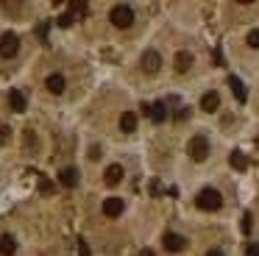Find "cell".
<instances>
[{
	"mask_svg": "<svg viewBox=\"0 0 259 256\" xmlns=\"http://www.w3.org/2000/svg\"><path fill=\"white\" fill-rule=\"evenodd\" d=\"M195 206H198V209H203V211H218L220 206H223V198H220L218 189L206 187V189H201V192H198Z\"/></svg>",
	"mask_w": 259,
	"mask_h": 256,
	"instance_id": "6da1fadb",
	"label": "cell"
},
{
	"mask_svg": "<svg viewBox=\"0 0 259 256\" xmlns=\"http://www.w3.org/2000/svg\"><path fill=\"white\" fill-rule=\"evenodd\" d=\"M109 20H112L114 28H131V22H134V9L125 6V3H117L109 11Z\"/></svg>",
	"mask_w": 259,
	"mask_h": 256,
	"instance_id": "7a4b0ae2",
	"label": "cell"
},
{
	"mask_svg": "<svg viewBox=\"0 0 259 256\" xmlns=\"http://www.w3.org/2000/svg\"><path fill=\"white\" fill-rule=\"evenodd\" d=\"M187 153H190V159L203 161L209 156V139L203 137V134H195V137L190 139V145H187Z\"/></svg>",
	"mask_w": 259,
	"mask_h": 256,
	"instance_id": "3957f363",
	"label": "cell"
},
{
	"mask_svg": "<svg viewBox=\"0 0 259 256\" xmlns=\"http://www.w3.org/2000/svg\"><path fill=\"white\" fill-rule=\"evenodd\" d=\"M17 50H20V36H17V33L9 31V33L0 36V56H3V59H14Z\"/></svg>",
	"mask_w": 259,
	"mask_h": 256,
	"instance_id": "277c9868",
	"label": "cell"
},
{
	"mask_svg": "<svg viewBox=\"0 0 259 256\" xmlns=\"http://www.w3.org/2000/svg\"><path fill=\"white\" fill-rule=\"evenodd\" d=\"M142 70H145L148 75L159 72L162 70V56H159L156 50H145V53H142Z\"/></svg>",
	"mask_w": 259,
	"mask_h": 256,
	"instance_id": "5b68a950",
	"label": "cell"
},
{
	"mask_svg": "<svg viewBox=\"0 0 259 256\" xmlns=\"http://www.w3.org/2000/svg\"><path fill=\"white\" fill-rule=\"evenodd\" d=\"M145 109V114L151 117V122H164L167 120V106H164V100H156V103H151V106H142Z\"/></svg>",
	"mask_w": 259,
	"mask_h": 256,
	"instance_id": "8992f818",
	"label": "cell"
},
{
	"mask_svg": "<svg viewBox=\"0 0 259 256\" xmlns=\"http://www.w3.org/2000/svg\"><path fill=\"white\" fill-rule=\"evenodd\" d=\"M164 248L170 250V253H181V250L187 248V239L181 237V234H164Z\"/></svg>",
	"mask_w": 259,
	"mask_h": 256,
	"instance_id": "52a82bcc",
	"label": "cell"
},
{
	"mask_svg": "<svg viewBox=\"0 0 259 256\" xmlns=\"http://www.w3.org/2000/svg\"><path fill=\"white\" fill-rule=\"evenodd\" d=\"M123 209H125L123 198H106V200H103V215H106V217H120V215H123Z\"/></svg>",
	"mask_w": 259,
	"mask_h": 256,
	"instance_id": "ba28073f",
	"label": "cell"
},
{
	"mask_svg": "<svg viewBox=\"0 0 259 256\" xmlns=\"http://www.w3.org/2000/svg\"><path fill=\"white\" fill-rule=\"evenodd\" d=\"M59 184L67 189H73L75 184H78V170L75 167H64V170H59Z\"/></svg>",
	"mask_w": 259,
	"mask_h": 256,
	"instance_id": "9c48e42d",
	"label": "cell"
},
{
	"mask_svg": "<svg viewBox=\"0 0 259 256\" xmlns=\"http://www.w3.org/2000/svg\"><path fill=\"white\" fill-rule=\"evenodd\" d=\"M229 87H231V92H234V98L240 100V103H245L248 100V92H245V83L240 81L237 75H229Z\"/></svg>",
	"mask_w": 259,
	"mask_h": 256,
	"instance_id": "30bf717a",
	"label": "cell"
},
{
	"mask_svg": "<svg viewBox=\"0 0 259 256\" xmlns=\"http://www.w3.org/2000/svg\"><path fill=\"white\" fill-rule=\"evenodd\" d=\"M45 87H48V92H51V95H62V92H64V75H59V72L48 75Z\"/></svg>",
	"mask_w": 259,
	"mask_h": 256,
	"instance_id": "8fae6325",
	"label": "cell"
},
{
	"mask_svg": "<svg viewBox=\"0 0 259 256\" xmlns=\"http://www.w3.org/2000/svg\"><path fill=\"white\" fill-rule=\"evenodd\" d=\"M218 106H220V95L218 92H206L201 98V109L209 111V114H212V111H218Z\"/></svg>",
	"mask_w": 259,
	"mask_h": 256,
	"instance_id": "7c38bea8",
	"label": "cell"
},
{
	"mask_svg": "<svg viewBox=\"0 0 259 256\" xmlns=\"http://www.w3.org/2000/svg\"><path fill=\"white\" fill-rule=\"evenodd\" d=\"M120 131H125V134L137 131V114L134 111H123V114H120Z\"/></svg>",
	"mask_w": 259,
	"mask_h": 256,
	"instance_id": "4fadbf2b",
	"label": "cell"
},
{
	"mask_svg": "<svg viewBox=\"0 0 259 256\" xmlns=\"http://www.w3.org/2000/svg\"><path fill=\"white\" fill-rule=\"evenodd\" d=\"M192 61H195V59H192V53L179 50V53H176V70H179V72H187V70L192 67Z\"/></svg>",
	"mask_w": 259,
	"mask_h": 256,
	"instance_id": "5bb4252c",
	"label": "cell"
},
{
	"mask_svg": "<svg viewBox=\"0 0 259 256\" xmlns=\"http://www.w3.org/2000/svg\"><path fill=\"white\" fill-rule=\"evenodd\" d=\"M14 250H17L14 237H12V234H3V237H0V253H3V256H14Z\"/></svg>",
	"mask_w": 259,
	"mask_h": 256,
	"instance_id": "9a60e30c",
	"label": "cell"
},
{
	"mask_svg": "<svg viewBox=\"0 0 259 256\" xmlns=\"http://www.w3.org/2000/svg\"><path fill=\"white\" fill-rule=\"evenodd\" d=\"M103 176H106V184H112V187H114V184H120V178H123L125 173H123V167H120V164H109Z\"/></svg>",
	"mask_w": 259,
	"mask_h": 256,
	"instance_id": "2e32d148",
	"label": "cell"
},
{
	"mask_svg": "<svg viewBox=\"0 0 259 256\" xmlns=\"http://www.w3.org/2000/svg\"><path fill=\"white\" fill-rule=\"evenodd\" d=\"M229 164L234 167V170H248V159H245V153H242V150H231Z\"/></svg>",
	"mask_w": 259,
	"mask_h": 256,
	"instance_id": "e0dca14e",
	"label": "cell"
},
{
	"mask_svg": "<svg viewBox=\"0 0 259 256\" xmlns=\"http://www.w3.org/2000/svg\"><path fill=\"white\" fill-rule=\"evenodd\" d=\"M9 103H12L14 111H25V95L20 92V89H12V92H9Z\"/></svg>",
	"mask_w": 259,
	"mask_h": 256,
	"instance_id": "ac0fdd59",
	"label": "cell"
},
{
	"mask_svg": "<svg viewBox=\"0 0 259 256\" xmlns=\"http://www.w3.org/2000/svg\"><path fill=\"white\" fill-rule=\"evenodd\" d=\"M70 14H78V17H87V14H90V6H87V3H78V0H73V3H70Z\"/></svg>",
	"mask_w": 259,
	"mask_h": 256,
	"instance_id": "d6986e66",
	"label": "cell"
},
{
	"mask_svg": "<svg viewBox=\"0 0 259 256\" xmlns=\"http://www.w3.org/2000/svg\"><path fill=\"white\" fill-rule=\"evenodd\" d=\"M248 48L259 50V28H256V31H251V33H248Z\"/></svg>",
	"mask_w": 259,
	"mask_h": 256,
	"instance_id": "ffe728a7",
	"label": "cell"
},
{
	"mask_svg": "<svg viewBox=\"0 0 259 256\" xmlns=\"http://www.w3.org/2000/svg\"><path fill=\"white\" fill-rule=\"evenodd\" d=\"M253 217L251 215H248V211H245V215H242V234H251V228H253Z\"/></svg>",
	"mask_w": 259,
	"mask_h": 256,
	"instance_id": "44dd1931",
	"label": "cell"
},
{
	"mask_svg": "<svg viewBox=\"0 0 259 256\" xmlns=\"http://www.w3.org/2000/svg\"><path fill=\"white\" fill-rule=\"evenodd\" d=\"M73 20H75V17L73 14H70V11H67V14H62V17H59V25H62V28H70V25H73Z\"/></svg>",
	"mask_w": 259,
	"mask_h": 256,
	"instance_id": "7402d4cb",
	"label": "cell"
},
{
	"mask_svg": "<svg viewBox=\"0 0 259 256\" xmlns=\"http://www.w3.org/2000/svg\"><path fill=\"white\" fill-rule=\"evenodd\" d=\"M9 137H12V128H9V125H0V145H6Z\"/></svg>",
	"mask_w": 259,
	"mask_h": 256,
	"instance_id": "603a6c76",
	"label": "cell"
},
{
	"mask_svg": "<svg viewBox=\"0 0 259 256\" xmlns=\"http://www.w3.org/2000/svg\"><path fill=\"white\" fill-rule=\"evenodd\" d=\"M245 256H259V242H251L245 248Z\"/></svg>",
	"mask_w": 259,
	"mask_h": 256,
	"instance_id": "cb8c5ba5",
	"label": "cell"
},
{
	"mask_svg": "<svg viewBox=\"0 0 259 256\" xmlns=\"http://www.w3.org/2000/svg\"><path fill=\"white\" fill-rule=\"evenodd\" d=\"M51 189H53V184L48 178H39V192H51Z\"/></svg>",
	"mask_w": 259,
	"mask_h": 256,
	"instance_id": "d4e9b609",
	"label": "cell"
},
{
	"mask_svg": "<svg viewBox=\"0 0 259 256\" xmlns=\"http://www.w3.org/2000/svg\"><path fill=\"white\" fill-rule=\"evenodd\" d=\"M78 256H90V245L84 239H78Z\"/></svg>",
	"mask_w": 259,
	"mask_h": 256,
	"instance_id": "484cf974",
	"label": "cell"
},
{
	"mask_svg": "<svg viewBox=\"0 0 259 256\" xmlns=\"http://www.w3.org/2000/svg\"><path fill=\"white\" fill-rule=\"evenodd\" d=\"M90 159H101V148H98V145H92V148H90Z\"/></svg>",
	"mask_w": 259,
	"mask_h": 256,
	"instance_id": "4316f807",
	"label": "cell"
},
{
	"mask_svg": "<svg viewBox=\"0 0 259 256\" xmlns=\"http://www.w3.org/2000/svg\"><path fill=\"white\" fill-rule=\"evenodd\" d=\"M184 117H187V106H181V109L176 111V120H184Z\"/></svg>",
	"mask_w": 259,
	"mask_h": 256,
	"instance_id": "83f0119b",
	"label": "cell"
},
{
	"mask_svg": "<svg viewBox=\"0 0 259 256\" xmlns=\"http://www.w3.org/2000/svg\"><path fill=\"white\" fill-rule=\"evenodd\" d=\"M206 256H223V250H220V248H212V250H206Z\"/></svg>",
	"mask_w": 259,
	"mask_h": 256,
	"instance_id": "f1b7e54d",
	"label": "cell"
},
{
	"mask_svg": "<svg viewBox=\"0 0 259 256\" xmlns=\"http://www.w3.org/2000/svg\"><path fill=\"white\" fill-rule=\"evenodd\" d=\"M140 256H156V253H153V250H142Z\"/></svg>",
	"mask_w": 259,
	"mask_h": 256,
	"instance_id": "f546056e",
	"label": "cell"
},
{
	"mask_svg": "<svg viewBox=\"0 0 259 256\" xmlns=\"http://www.w3.org/2000/svg\"><path fill=\"white\" fill-rule=\"evenodd\" d=\"M256 148H259V137H256Z\"/></svg>",
	"mask_w": 259,
	"mask_h": 256,
	"instance_id": "4dcf8cb0",
	"label": "cell"
}]
</instances>
